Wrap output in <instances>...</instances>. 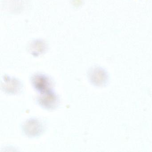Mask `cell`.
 <instances>
[{"label":"cell","mask_w":152,"mask_h":152,"mask_svg":"<svg viewBox=\"0 0 152 152\" xmlns=\"http://www.w3.org/2000/svg\"><path fill=\"white\" fill-rule=\"evenodd\" d=\"M88 77L91 83L96 86H103L106 81V74L101 68H91L88 73Z\"/></svg>","instance_id":"5"},{"label":"cell","mask_w":152,"mask_h":152,"mask_svg":"<svg viewBox=\"0 0 152 152\" xmlns=\"http://www.w3.org/2000/svg\"><path fill=\"white\" fill-rule=\"evenodd\" d=\"M39 105L47 110H54L58 106L59 100L57 95L53 91L41 93L37 99Z\"/></svg>","instance_id":"2"},{"label":"cell","mask_w":152,"mask_h":152,"mask_svg":"<svg viewBox=\"0 0 152 152\" xmlns=\"http://www.w3.org/2000/svg\"><path fill=\"white\" fill-rule=\"evenodd\" d=\"M23 130L27 137H35L43 132V124L38 119L31 118L25 122L23 125Z\"/></svg>","instance_id":"3"},{"label":"cell","mask_w":152,"mask_h":152,"mask_svg":"<svg viewBox=\"0 0 152 152\" xmlns=\"http://www.w3.org/2000/svg\"><path fill=\"white\" fill-rule=\"evenodd\" d=\"M34 88L40 93L52 91L53 83L49 77L42 74L34 75L31 79Z\"/></svg>","instance_id":"1"},{"label":"cell","mask_w":152,"mask_h":152,"mask_svg":"<svg viewBox=\"0 0 152 152\" xmlns=\"http://www.w3.org/2000/svg\"><path fill=\"white\" fill-rule=\"evenodd\" d=\"M1 88L7 94L16 95L21 92L23 86L21 82L17 79L6 75L1 82Z\"/></svg>","instance_id":"4"}]
</instances>
